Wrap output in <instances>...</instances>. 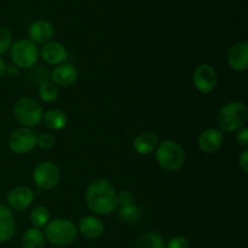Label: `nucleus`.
<instances>
[{
  "mask_svg": "<svg viewBox=\"0 0 248 248\" xmlns=\"http://www.w3.org/2000/svg\"><path fill=\"white\" fill-rule=\"evenodd\" d=\"M136 248H166L164 237L155 232H144L136 242Z\"/></svg>",
  "mask_w": 248,
  "mask_h": 248,
  "instance_id": "obj_21",
  "label": "nucleus"
},
{
  "mask_svg": "<svg viewBox=\"0 0 248 248\" xmlns=\"http://www.w3.org/2000/svg\"><path fill=\"white\" fill-rule=\"evenodd\" d=\"M248 119V109L244 102L232 101L219 109L217 123L220 130L225 132H236L244 127Z\"/></svg>",
  "mask_w": 248,
  "mask_h": 248,
  "instance_id": "obj_2",
  "label": "nucleus"
},
{
  "mask_svg": "<svg viewBox=\"0 0 248 248\" xmlns=\"http://www.w3.org/2000/svg\"><path fill=\"white\" fill-rule=\"evenodd\" d=\"M10 56L14 65L21 69H28L35 65L39 60V51L35 44L29 39H19L10 48Z\"/></svg>",
  "mask_w": 248,
  "mask_h": 248,
  "instance_id": "obj_6",
  "label": "nucleus"
},
{
  "mask_svg": "<svg viewBox=\"0 0 248 248\" xmlns=\"http://www.w3.org/2000/svg\"><path fill=\"white\" fill-rule=\"evenodd\" d=\"M116 202H118V207L130 205V203L135 202V195L132 194V191L123 190L116 194Z\"/></svg>",
  "mask_w": 248,
  "mask_h": 248,
  "instance_id": "obj_27",
  "label": "nucleus"
},
{
  "mask_svg": "<svg viewBox=\"0 0 248 248\" xmlns=\"http://www.w3.org/2000/svg\"><path fill=\"white\" fill-rule=\"evenodd\" d=\"M193 84L200 93H211L218 85L217 72L210 64L198 65L193 73Z\"/></svg>",
  "mask_w": 248,
  "mask_h": 248,
  "instance_id": "obj_9",
  "label": "nucleus"
},
{
  "mask_svg": "<svg viewBox=\"0 0 248 248\" xmlns=\"http://www.w3.org/2000/svg\"><path fill=\"white\" fill-rule=\"evenodd\" d=\"M7 203L15 211H24L33 203L34 191L29 186H19L7 194Z\"/></svg>",
  "mask_w": 248,
  "mask_h": 248,
  "instance_id": "obj_10",
  "label": "nucleus"
},
{
  "mask_svg": "<svg viewBox=\"0 0 248 248\" xmlns=\"http://www.w3.org/2000/svg\"><path fill=\"white\" fill-rule=\"evenodd\" d=\"M16 232V222L11 210L0 205V244L10 241Z\"/></svg>",
  "mask_w": 248,
  "mask_h": 248,
  "instance_id": "obj_17",
  "label": "nucleus"
},
{
  "mask_svg": "<svg viewBox=\"0 0 248 248\" xmlns=\"http://www.w3.org/2000/svg\"><path fill=\"white\" fill-rule=\"evenodd\" d=\"M239 165L245 173L248 172V149H245L244 152L241 153V155H240Z\"/></svg>",
  "mask_w": 248,
  "mask_h": 248,
  "instance_id": "obj_30",
  "label": "nucleus"
},
{
  "mask_svg": "<svg viewBox=\"0 0 248 248\" xmlns=\"http://www.w3.org/2000/svg\"><path fill=\"white\" fill-rule=\"evenodd\" d=\"M36 147V133L31 128L19 127L12 131L9 137V148L17 155L31 153Z\"/></svg>",
  "mask_w": 248,
  "mask_h": 248,
  "instance_id": "obj_8",
  "label": "nucleus"
},
{
  "mask_svg": "<svg viewBox=\"0 0 248 248\" xmlns=\"http://www.w3.org/2000/svg\"><path fill=\"white\" fill-rule=\"evenodd\" d=\"M6 74L10 77H16L18 74V68L16 65H7L6 67Z\"/></svg>",
  "mask_w": 248,
  "mask_h": 248,
  "instance_id": "obj_31",
  "label": "nucleus"
},
{
  "mask_svg": "<svg viewBox=\"0 0 248 248\" xmlns=\"http://www.w3.org/2000/svg\"><path fill=\"white\" fill-rule=\"evenodd\" d=\"M45 235L38 228H31L22 237L23 248H44L45 247Z\"/></svg>",
  "mask_w": 248,
  "mask_h": 248,
  "instance_id": "obj_20",
  "label": "nucleus"
},
{
  "mask_svg": "<svg viewBox=\"0 0 248 248\" xmlns=\"http://www.w3.org/2000/svg\"><path fill=\"white\" fill-rule=\"evenodd\" d=\"M224 136L219 128H207L199 137L198 145L206 154H213L222 148Z\"/></svg>",
  "mask_w": 248,
  "mask_h": 248,
  "instance_id": "obj_11",
  "label": "nucleus"
},
{
  "mask_svg": "<svg viewBox=\"0 0 248 248\" xmlns=\"http://www.w3.org/2000/svg\"><path fill=\"white\" fill-rule=\"evenodd\" d=\"M39 97L41 101L45 103H52V102L57 101L58 96H60V91L58 87L53 84L52 81H43L39 86Z\"/></svg>",
  "mask_w": 248,
  "mask_h": 248,
  "instance_id": "obj_23",
  "label": "nucleus"
},
{
  "mask_svg": "<svg viewBox=\"0 0 248 248\" xmlns=\"http://www.w3.org/2000/svg\"><path fill=\"white\" fill-rule=\"evenodd\" d=\"M29 40L34 44H46L51 41V39L55 35V28L52 24L45 19H39L33 22L29 27Z\"/></svg>",
  "mask_w": 248,
  "mask_h": 248,
  "instance_id": "obj_15",
  "label": "nucleus"
},
{
  "mask_svg": "<svg viewBox=\"0 0 248 248\" xmlns=\"http://www.w3.org/2000/svg\"><path fill=\"white\" fill-rule=\"evenodd\" d=\"M14 115L23 127L31 128L43 121L44 110L38 101L31 97H22L15 103Z\"/></svg>",
  "mask_w": 248,
  "mask_h": 248,
  "instance_id": "obj_5",
  "label": "nucleus"
},
{
  "mask_svg": "<svg viewBox=\"0 0 248 248\" xmlns=\"http://www.w3.org/2000/svg\"><path fill=\"white\" fill-rule=\"evenodd\" d=\"M31 222L34 228L46 227L48 222H50V211L45 206H36L33 211L31 212Z\"/></svg>",
  "mask_w": 248,
  "mask_h": 248,
  "instance_id": "obj_24",
  "label": "nucleus"
},
{
  "mask_svg": "<svg viewBox=\"0 0 248 248\" xmlns=\"http://www.w3.org/2000/svg\"><path fill=\"white\" fill-rule=\"evenodd\" d=\"M79 79V72L77 68L69 63H63L57 65L51 72V80L56 86L69 87L74 85Z\"/></svg>",
  "mask_w": 248,
  "mask_h": 248,
  "instance_id": "obj_12",
  "label": "nucleus"
},
{
  "mask_svg": "<svg viewBox=\"0 0 248 248\" xmlns=\"http://www.w3.org/2000/svg\"><path fill=\"white\" fill-rule=\"evenodd\" d=\"M236 140L239 142V144L241 147H244L245 149H247L248 147V130L247 127H241L240 130L236 131Z\"/></svg>",
  "mask_w": 248,
  "mask_h": 248,
  "instance_id": "obj_29",
  "label": "nucleus"
},
{
  "mask_svg": "<svg viewBox=\"0 0 248 248\" xmlns=\"http://www.w3.org/2000/svg\"><path fill=\"white\" fill-rule=\"evenodd\" d=\"M228 64L234 72H245L248 68V44L240 41L232 45L228 52Z\"/></svg>",
  "mask_w": 248,
  "mask_h": 248,
  "instance_id": "obj_13",
  "label": "nucleus"
},
{
  "mask_svg": "<svg viewBox=\"0 0 248 248\" xmlns=\"http://www.w3.org/2000/svg\"><path fill=\"white\" fill-rule=\"evenodd\" d=\"M56 138L55 136L48 132H44L41 135L36 136V147L41 150H50L55 147Z\"/></svg>",
  "mask_w": 248,
  "mask_h": 248,
  "instance_id": "obj_26",
  "label": "nucleus"
},
{
  "mask_svg": "<svg viewBox=\"0 0 248 248\" xmlns=\"http://www.w3.org/2000/svg\"><path fill=\"white\" fill-rule=\"evenodd\" d=\"M61 172L52 161H43L33 171V182L40 190H51L58 186Z\"/></svg>",
  "mask_w": 248,
  "mask_h": 248,
  "instance_id": "obj_7",
  "label": "nucleus"
},
{
  "mask_svg": "<svg viewBox=\"0 0 248 248\" xmlns=\"http://www.w3.org/2000/svg\"><path fill=\"white\" fill-rule=\"evenodd\" d=\"M12 46V34L9 28L0 26V55H5Z\"/></svg>",
  "mask_w": 248,
  "mask_h": 248,
  "instance_id": "obj_25",
  "label": "nucleus"
},
{
  "mask_svg": "<svg viewBox=\"0 0 248 248\" xmlns=\"http://www.w3.org/2000/svg\"><path fill=\"white\" fill-rule=\"evenodd\" d=\"M155 152L156 162L166 171H178L186 162V152L176 140H162Z\"/></svg>",
  "mask_w": 248,
  "mask_h": 248,
  "instance_id": "obj_4",
  "label": "nucleus"
},
{
  "mask_svg": "<svg viewBox=\"0 0 248 248\" xmlns=\"http://www.w3.org/2000/svg\"><path fill=\"white\" fill-rule=\"evenodd\" d=\"M78 232H80V234L86 239L96 240L103 235L104 224L99 218L94 217V216H86L80 219Z\"/></svg>",
  "mask_w": 248,
  "mask_h": 248,
  "instance_id": "obj_16",
  "label": "nucleus"
},
{
  "mask_svg": "<svg viewBox=\"0 0 248 248\" xmlns=\"http://www.w3.org/2000/svg\"><path fill=\"white\" fill-rule=\"evenodd\" d=\"M43 120L48 128L55 131L63 130L68 123L65 113L60 109H50V110L45 111V114L43 115Z\"/></svg>",
  "mask_w": 248,
  "mask_h": 248,
  "instance_id": "obj_19",
  "label": "nucleus"
},
{
  "mask_svg": "<svg viewBox=\"0 0 248 248\" xmlns=\"http://www.w3.org/2000/svg\"><path fill=\"white\" fill-rule=\"evenodd\" d=\"M159 138L153 132H142L133 140V148L140 155H150L156 150Z\"/></svg>",
  "mask_w": 248,
  "mask_h": 248,
  "instance_id": "obj_18",
  "label": "nucleus"
},
{
  "mask_svg": "<svg viewBox=\"0 0 248 248\" xmlns=\"http://www.w3.org/2000/svg\"><path fill=\"white\" fill-rule=\"evenodd\" d=\"M166 248H190V242L184 236H174L167 242Z\"/></svg>",
  "mask_w": 248,
  "mask_h": 248,
  "instance_id": "obj_28",
  "label": "nucleus"
},
{
  "mask_svg": "<svg viewBox=\"0 0 248 248\" xmlns=\"http://www.w3.org/2000/svg\"><path fill=\"white\" fill-rule=\"evenodd\" d=\"M116 210L119 211V218L125 223H136L142 217V211L135 202L126 206H120Z\"/></svg>",
  "mask_w": 248,
  "mask_h": 248,
  "instance_id": "obj_22",
  "label": "nucleus"
},
{
  "mask_svg": "<svg viewBox=\"0 0 248 248\" xmlns=\"http://www.w3.org/2000/svg\"><path fill=\"white\" fill-rule=\"evenodd\" d=\"M6 63L4 62V60L2 58H0V79L1 78H4V75L6 74Z\"/></svg>",
  "mask_w": 248,
  "mask_h": 248,
  "instance_id": "obj_32",
  "label": "nucleus"
},
{
  "mask_svg": "<svg viewBox=\"0 0 248 248\" xmlns=\"http://www.w3.org/2000/svg\"><path fill=\"white\" fill-rule=\"evenodd\" d=\"M78 228L67 218H56L50 220L45 228V239L53 246H69L78 237Z\"/></svg>",
  "mask_w": 248,
  "mask_h": 248,
  "instance_id": "obj_3",
  "label": "nucleus"
},
{
  "mask_svg": "<svg viewBox=\"0 0 248 248\" xmlns=\"http://www.w3.org/2000/svg\"><path fill=\"white\" fill-rule=\"evenodd\" d=\"M41 58L45 61L47 64L51 65H60L65 63L68 60V50L62 45L61 43L57 41H48L41 48Z\"/></svg>",
  "mask_w": 248,
  "mask_h": 248,
  "instance_id": "obj_14",
  "label": "nucleus"
},
{
  "mask_svg": "<svg viewBox=\"0 0 248 248\" xmlns=\"http://www.w3.org/2000/svg\"><path fill=\"white\" fill-rule=\"evenodd\" d=\"M85 201L91 212L98 216H109L118 208L116 191L108 179H94L87 186Z\"/></svg>",
  "mask_w": 248,
  "mask_h": 248,
  "instance_id": "obj_1",
  "label": "nucleus"
}]
</instances>
